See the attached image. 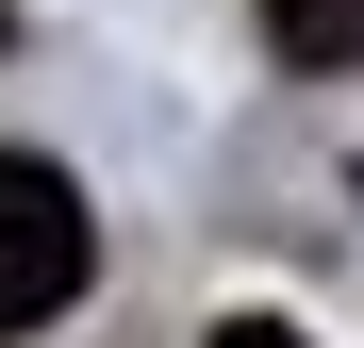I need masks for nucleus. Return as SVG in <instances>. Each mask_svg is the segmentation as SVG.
Here are the masks:
<instances>
[{"label":"nucleus","mask_w":364,"mask_h":348,"mask_svg":"<svg viewBox=\"0 0 364 348\" xmlns=\"http://www.w3.org/2000/svg\"><path fill=\"white\" fill-rule=\"evenodd\" d=\"M100 282V216L50 149H0V332H50Z\"/></svg>","instance_id":"1"},{"label":"nucleus","mask_w":364,"mask_h":348,"mask_svg":"<svg viewBox=\"0 0 364 348\" xmlns=\"http://www.w3.org/2000/svg\"><path fill=\"white\" fill-rule=\"evenodd\" d=\"M265 50L282 67H364V0H265Z\"/></svg>","instance_id":"2"},{"label":"nucleus","mask_w":364,"mask_h":348,"mask_svg":"<svg viewBox=\"0 0 364 348\" xmlns=\"http://www.w3.org/2000/svg\"><path fill=\"white\" fill-rule=\"evenodd\" d=\"M199 348H315V332H298V315H215Z\"/></svg>","instance_id":"3"},{"label":"nucleus","mask_w":364,"mask_h":348,"mask_svg":"<svg viewBox=\"0 0 364 348\" xmlns=\"http://www.w3.org/2000/svg\"><path fill=\"white\" fill-rule=\"evenodd\" d=\"M0 50H17V0H0Z\"/></svg>","instance_id":"4"}]
</instances>
